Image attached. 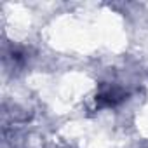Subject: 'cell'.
<instances>
[{
	"instance_id": "6da1fadb",
	"label": "cell",
	"mask_w": 148,
	"mask_h": 148,
	"mask_svg": "<svg viewBox=\"0 0 148 148\" xmlns=\"http://www.w3.org/2000/svg\"><path fill=\"white\" fill-rule=\"evenodd\" d=\"M125 99H127V91L119 84H101L96 92L94 103L96 108L101 110V108H115Z\"/></svg>"
},
{
	"instance_id": "7a4b0ae2",
	"label": "cell",
	"mask_w": 148,
	"mask_h": 148,
	"mask_svg": "<svg viewBox=\"0 0 148 148\" xmlns=\"http://www.w3.org/2000/svg\"><path fill=\"white\" fill-rule=\"evenodd\" d=\"M5 61L11 63L12 68H21L25 64V61H26V52L21 47H11L5 52Z\"/></svg>"
}]
</instances>
